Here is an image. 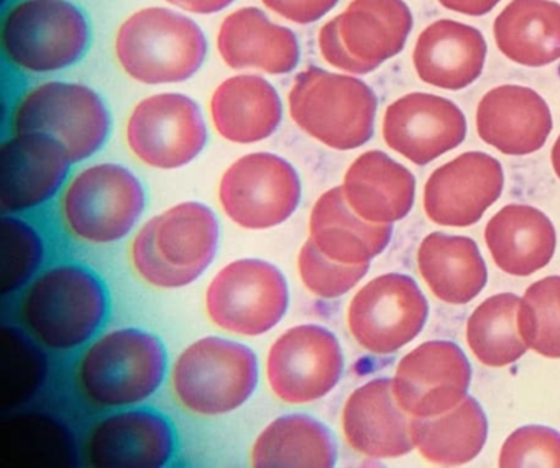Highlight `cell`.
I'll return each instance as SVG.
<instances>
[{"mask_svg": "<svg viewBox=\"0 0 560 468\" xmlns=\"http://www.w3.org/2000/svg\"><path fill=\"white\" fill-rule=\"evenodd\" d=\"M208 38L182 12L147 8L133 12L117 32L116 57L127 77L160 86L191 80L208 58Z\"/></svg>", "mask_w": 560, "mask_h": 468, "instance_id": "obj_6", "label": "cell"}, {"mask_svg": "<svg viewBox=\"0 0 560 468\" xmlns=\"http://www.w3.org/2000/svg\"><path fill=\"white\" fill-rule=\"evenodd\" d=\"M520 297L501 293L485 300L467 323V342L478 362L491 368L511 365L526 353L517 314Z\"/></svg>", "mask_w": 560, "mask_h": 468, "instance_id": "obj_33", "label": "cell"}, {"mask_svg": "<svg viewBox=\"0 0 560 468\" xmlns=\"http://www.w3.org/2000/svg\"><path fill=\"white\" fill-rule=\"evenodd\" d=\"M165 2L189 14L214 15L231 8L235 0H165Z\"/></svg>", "mask_w": 560, "mask_h": 468, "instance_id": "obj_40", "label": "cell"}, {"mask_svg": "<svg viewBox=\"0 0 560 468\" xmlns=\"http://www.w3.org/2000/svg\"><path fill=\"white\" fill-rule=\"evenodd\" d=\"M418 267L435 297L447 304L470 303L488 280L478 245L464 235L429 234L419 245Z\"/></svg>", "mask_w": 560, "mask_h": 468, "instance_id": "obj_30", "label": "cell"}, {"mask_svg": "<svg viewBox=\"0 0 560 468\" xmlns=\"http://www.w3.org/2000/svg\"><path fill=\"white\" fill-rule=\"evenodd\" d=\"M334 19L340 44L359 68L360 77L398 57L415 24L405 0H352Z\"/></svg>", "mask_w": 560, "mask_h": 468, "instance_id": "obj_23", "label": "cell"}, {"mask_svg": "<svg viewBox=\"0 0 560 468\" xmlns=\"http://www.w3.org/2000/svg\"><path fill=\"white\" fill-rule=\"evenodd\" d=\"M503 166L483 152H467L445 163L424 186L425 215L445 227H470L503 192Z\"/></svg>", "mask_w": 560, "mask_h": 468, "instance_id": "obj_18", "label": "cell"}, {"mask_svg": "<svg viewBox=\"0 0 560 468\" xmlns=\"http://www.w3.org/2000/svg\"><path fill=\"white\" fill-rule=\"evenodd\" d=\"M12 133H44L67 149L71 162H88L109 142L113 116L93 87L45 81L22 94L11 114Z\"/></svg>", "mask_w": 560, "mask_h": 468, "instance_id": "obj_9", "label": "cell"}, {"mask_svg": "<svg viewBox=\"0 0 560 468\" xmlns=\"http://www.w3.org/2000/svg\"><path fill=\"white\" fill-rule=\"evenodd\" d=\"M215 132L235 145H254L275 136L283 120L277 87L260 74H237L222 81L211 97Z\"/></svg>", "mask_w": 560, "mask_h": 468, "instance_id": "obj_24", "label": "cell"}, {"mask_svg": "<svg viewBox=\"0 0 560 468\" xmlns=\"http://www.w3.org/2000/svg\"><path fill=\"white\" fill-rule=\"evenodd\" d=\"M550 160H552L553 172H556L557 178L560 179V136L559 139L556 140V143H553Z\"/></svg>", "mask_w": 560, "mask_h": 468, "instance_id": "obj_42", "label": "cell"}, {"mask_svg": "<svg viewBox=\"0 0 560 468\" xmlns=\"http://www.w3.org/2000/svg\"><path fill=\"white\" fill-rule=\"evenodd\" d=\"M301 198L300 173L283 156L270 152L241 156L219 183L222 211L247 231H268L290 221Z\"/></svg>", "mask_w": 560, "mask_h": 468, "instance_id": "obj_11", "label": "cell"}, {"mask_svg": "<svg viewBox=\"0 0 560 468\" xmlns=\"http://www.w3.org/2000/svg\"><path fill=\"white\" fill-rule=\"evenodd\" d=\"M278 17L298 25H311L326 17L339 0H261Z\"/></svg>", "mask_w": 560, "mask_h": 468, "instance_id": "obj_38", "label": "cell"}, {"mask_svg": "<svg viewBox=\"0 0 560 468\" xmlns=\"http://www.w3.org/2000/svg\"><path fill=\"white\" fill-rule=\"evenodd\" d=\"M498 464L503 468H560V434L546 425H524L506 438Z\"/></svg>", "mask_w": 560, "mask_h": 468, "instance_id": "obj_37", "label": "cell"}, {"mask_svg": "<svg viewBox=\"0 0 560 468\" xmlns=\"http://www.w3.org/2000/svg\"><path fill=\"white\" fill-rule=\"evenodd\" d=\"M393 237V224H373L360 218L342 186L324 192L310 214V241L330 260L346 265L370 264Z\"/></svg>", "mask_w": 560, "mask_h": 468, "instance_id": "obj_27", "label": "cell"}, {"mask_svg": "<svg viewBox=\"0 0 560 468\" xmlns=\"http://www.w3.org/2000/svg\"><path fill=\"white\" fill-rule=\"evenodd\" d=\"M319 50L324 61L330 67L343 71L353 77H360L359 68L353 63L352 58L347 55L346 48L340 44L339 34H337L336 19L327 22L319 31Z\"/></svg>", "mask_w": 560, "mask_h": 468, "instance_id": "obj_39", "label": "cell"}, {"mask_svg": "<svg viewBox=\"0 0 560 468\" xmlns=\"http://www.w3.org/2000/svg\"><path fill=\"white\" fill-rule=\"evenodd\" d=\"M127 145L150 168L172 172L195 162L208 145L201 107L182 93L145 97L130 114Z\"/></svg>", "mask_w": 560, "mask_h": 468, "instance_id": "obj_12", "label": "cell"}, {"mask_svg": "<svg viewBox=\"0 0 560 468\" xmlns=\"http://www.w3.org/2000/svg\"><path fill=\"white\" fill-rule=\"evenodd\" d=\"M47 235L28 215L4 214L2 218V291L24 290L50 260Z\"/></svg>", "mask_w": 560, "mask_h": 468, "instance_id": "obj_34", "label": "cell"}, {"mask_svg": "<svg viewBox=\"0 0 560 468\" xmlns=\"http://www.w3.org/2000/svg\"><path fill=\"white\" fill-rule=\"evenodd\" d=\"M487 435V416L471 396L444 414L411 419L415 447L425 460L442 467H457L477 458Z\"/></svg>", "mask_w": 560, "mask_h": 468, "instance_id": "obj_32", "label": "cell"}, {"mask_svg": "<svg viewBox=\"0 0 560 468\" xmlns=\"http://www.w3.org/2000/svg\"><path fill=\"white\" fill-rule=\"evenodd\" d=\"M411 419L399 406L393 379L376 378L359 386L342 409L347 444L370 458H396L415 448Z\"/></svg>", "mask_w": 560, "mask_h": 468, "instance_id": "obj_20", "label": "cell"}, {"mask_svg": "<svg viewBox=\"0 0 560 468\" xmlns=\"http://www.w3.org/2000/svg\"><path fill=\"white\" fill-rule=\"evenodd\" d=\"M467 137V119L457 104L428 93H411L388 106L383 139L389 149L424 166L457 149Z\"/></svg>", "mask_w": 560, "mask_h": 468, "instance_id": "obj_19", "label": "cell"}, {"mask_svg": "<svg viewBox=\"0 0 560 468\" xmlns=\"http://www.w3.org/2000/svg\"><path fill=\"white\" fill-rule=\"evenodd\" d=\"M517 324L527 349L560 359V277H547L527 288Z\"/></svg>", "mask_w": 560, "mask_h": 468, "instance_id": "obj_35", "label": "cell"}, {"mask_svg": "<svg viewBox=\"0 0 560 468\" xmlns=\"http://www.w3.org/2000/svg\"><path fill=\"white\" fill-rule=\"evenodd\" d=\"M67 149L44 133H12L0 147V208L32 215L54 204L71 179Z\"/></svg>", "mask_w": 560, "mask_h": 468, "instance_id": "obj_16", "label": "cell"}, {"mask_svg": "<svg viewBox=\"0 0 560 468\" xmlns=\"http://www.w3.org/2000/svg\"><path fill=\"white\" fill-rule=\"evenodd\" d=\"M498 50L514 63L542 68L560 60V4L511 0L493 25Z\"/></svg>", "mask_w": 560, "mask_h": 468, "instance_id": "obj_31", "label": "cell"}, {"mask_svg": "<svg viewBox=\"0 0 560 468\" xmlns=\"http://www.w3.org/2000/svg\"><path fill=\"white\" fill-rule=\"evenodd\" d=\"M429 304L408 274L386 273L357 291L347 311L355 342L375 355L408 346L428 323Z\"/></svg>", "mask_w": 560, "mask_h": 468, "instance_id": "obj_14", "label": "cell"}, {"mask_svg": "<svg viewBox=\"0 0 560 468\" xmlns=\"http://www.w3.org/2000/svg\"><path fill=\"white\" fill-rule=\"evenodd\" d=\"M342 189L360 218L373 224H395L411 212L416 178L392 156L370 150L349 166Z\"/></svg>", "mask_w": 560, "mask_h": 468, "instance_id": "obj_26", "label": "cell"}, {"mask_svg": "<svg viewBox=\"0 0 560 468\" xmlns=\"http://www.w3.org/2000/svg\"><path fill=\"white\" fill-rule=\"evenodd\" d=\"M336 464L332 432L304 412L273 419L252 445L250 465L255 468H330Z\"/></svg>", "mask_w": 560, "mask_h": 468, "instance_id": "obj_29", "label": "cell"}, {"mask_svg": "<svg viewBox=\"0 0 560 468\" xmlns=\"http://www.w3.org/2000/svg\"><path fill=\"white\" fill-rule=\"evenodd\" d=\"M165 342L142 327L104 330L84 347L74 365V385L97 411L147 405L168 378Z\"/></svg>", "mask_w": 560, "mask_h": 468, "instance_id": "obj_2", "label": "cell"}, {"mask_svg": "<svg viewBox=\"0 0 560 468\" xmlns=\"http://www.w3.org/2000/svg\"><path fill=\"white\" fill-rule=\"evenodd\" d=\"M113 297L103 274L80 260L51 261L22 290L19 319L54 353H80L104 332Z\"/></svg>", "mask_w": 560, "mask_h": 468, "instance_id": "obj_1", "label": "cell"}, {"mask_svg": "<svg viewBox=\"0 0 560 468\" xmlns=\"http://www.w3.org/2000/svg\"><path fill=\"white\" fill-rule=\"evenodd\" d=\"M487 42L471 25L438 21L416 42L412 63L422 83L445 91H462L483 73Z\"/></svg>", "mask_w": 560, "mask_h": 468, "instance_id": "obj_25", "label": "cell"}, {"mask_svg": "<svg viewBox=\"0 0 560 468\" xmlns=\"http://www.w3.org/2000/svg\"><path fill=\"white\" fill-rule=\"evenodd\" d=\"M470 379L464 350L448 340H431L398 363L393 391L412 418H432L460 405L468 396Z\"/></svg>", "mask_w": 560, "mask_h": 468, "instance_id": "obj_17", "label": "cell"}, {"mask_svg": "<svg viewBox=\"0 0 560 468\" xmlns=\"http://www.w3.org/2000/svg\"><path fill=\"white\" fill-rule=\"evenodd\" d=\"M343 368L339 339L317 324L284 330L268 350L265 365L271 393L293 406L326 398L342 379Z\"/></svg>", "mask_w": 560, "mask_h": 468, "instance_id": "obj_13", "label": "cell"}, {"mask_svg": "<svg viewBox=\"0 0 560 468\" xmlns=\"http://www.w3.org/2000/svg\"><path fill=\"white\" fill-rule=\"evenodd\" d=\"M173 395L185 411L201 418L231 414L250 401L260 382L254 349L209 336L186 347L173 363Z\"/></svg>", "mask_w": 560, "mask_h": 468, "instance_id": "obj_7", "label": "cell"}, {"mask_svg": "<svg viewBox=\"0 0 560 468\" xmlns=\"http://www.w3.org/2000/svg\"><path fill=\"white\" fill-rule=\"evenodd\" d=\"M84 451L97 468L170 467L178 457V429L153 406L116 409L94 422Z\"/></svg>", "mask_w": 560, "mask_h": 468, "instance_id": "obj_15", "label": "cell"}, {"mask_svg": "<svg viewBox=\"0 0 560 468\" xmlns=\"http://www.w3.org/2000/svg\"><path fill=\"white\" fill-rule=\"evenodd\" d=\"M142 179L119 163H96L71 176L58 214L68 237L93 247L119 244L145 214Z\"/></svg>", "mask_w": 560, "mask_h": 468, "instance_id": "obj_5", "label": "cell"}, {"mask_svg": "<svg viewBox=\"0 0 560 468\" xmlns=\"http://www.w3.org/2000/svg\"><path fill=\"white\" fill-rule=\"evenodd\" d=\"M478 137L503 155L539 152L552 132V114L530 87L506 84L488 91L477 107Z\"/></svg>", "mask_w": 560, "mask_h": 468, "instance_id": "obj_21", "label": "cell"}, {"mask_svg": "<svg viewBox=\"0 0 560 468\" xmlns=\"http://www.w3.org/2000/svg\"><path fill=\"white\" fill-rule=\"evenodd\" d=\"M219 242L221 224L214 211L202 202H179L139 229L130 245V261L149 286L182 290L208 271Z\"/></svg>", "mask_w": 560, "mask_h": 468, "instance_id": "obj_3", "label": "cell"}, {"mask_svg": "<svg viewBox=\"0 0 560 468\" xmlns=\"http://www.w3.org/2000/svg\"><path fill=\"white\" fill-rule=\"evenodd\" d=\"M500 2L501 0H439L442 8L457 14L470 15V17L490 14Z\"/></svg>", "mask_w": 560, "mask_h": 468, "instance_id": "obj_41", "label": "cell"}, {"mask_svg": "<svg viewBox=\"0 0 560 468\" xmlns=\"http://www.w3.org/2000/svg\"><path fill=\"white\" fill-rule=\"evenodd\" d=\"M288 106L300 130L339 152L360 149L375 132L378 100L353 74L307 68L294 80Z\"/></svg>", "mask_w": 560, "mask_h": 468, "instance_id": "obj_8", "label": "cell"}, {"mask_svg": "<svg viewBox=\"0 0 560 468\" xmlns=\"http://www.w3.org/2000/svg\"><path fill=\"white\" fill-rule=\"evenodd\" d=\"M287 277L277 265L241 258L225 265L206 291V313L219 329L242 337L273 330L290 309Z\"/></svg>", "mask_w": 560, "mask_h": 468, "instance_id": "obj_10", "label": "cell"}, {"mask_svg": "<svg viewBox=\"0 0 560 468\" xmlns=\"http://www.w3.org/2000/svg\"><path fill=\"white\" fill-rule=\"evenodd\" d=\"M485 242L494 264L511 277H530L552 260L556 227L539 209L504 206L488 221Z\"/></svg>", "mask_w": 560, "mask_h": 468, "instance_id": "obj_28", "label": "cell"}, {"mask_svg": "<svg viewBox=\"0 0 560 468\" xmlns=\"http://www.w3.org/2000/svg\"><path fill=\"white\" fill-rule=\"evenodd\" d=\"M218 51L231 70H258L273 77L290 74L301 61L294 32L275 24L257 8H242L224 19Z\"/></svg>", "mask_w": 560, "mask_h": 468, "instance_id": "obj_22", "label": "cell"}, {"mask_svg": "<svg viewBox=\"0 0 560 468\" xmlns=\"http://www.w3.org/2000/svg\"><path fill=\"white\" fill-rule=\"evenodd\" d=\"M370 264L346 265L330 260L307 238L298 254V273L306 290L323 300L349 293L369 273Z\"/></svg>", "mask_w": 560, "mask_h": 468, "instance_id": "obj_36", "label": "cell"}, {"mask_svg": "<svg viewBox=\"0 0 560 468\" xmlns=\"http://www.w3.org/2000/svg\"><path fill=\"white\" fill-rule=\"evenodd\" d=\"M0 44L9 67L44 77L80 65L93 44V27L73 0H18L4 14Z\"/></svg>", "mask_w": 560, "mask_h": 468, "instance_id": "obj_4", "label": "cell"}]
</instances>
